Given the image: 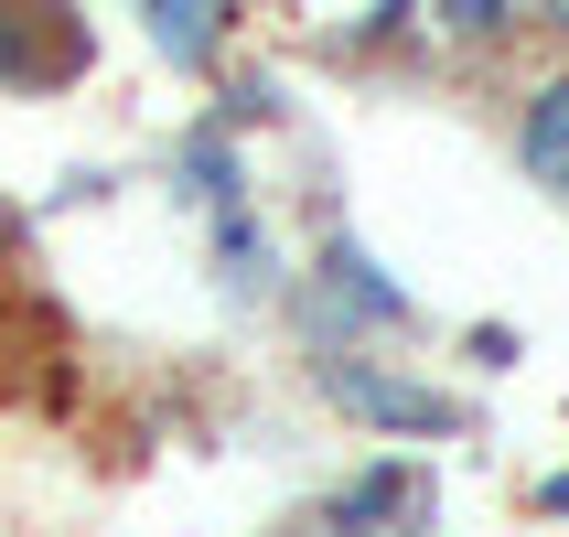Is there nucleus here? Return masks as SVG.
Returning <instances> with one entry per match:
<instances>
[{
    "label": "nucleus",
    "mask_w": 569,
    "mask_h": 537,
    "mask_svg": "<svg viewBox=\"0 0 569 537\" xmlns=\"http://www.w3.org/2000/svg\"><path fill=\"white\" fill-rule=\"evenodd\" d=\"M322 398L345 419H366V430H409V441H451L462 430V398H441V387H419L398 377V366H377V355H345V345H322Z\"/></svg>",
    "instance_id": "nucleus-1"
},
{
    "label": "nucleus",
    "mask_w": 569,
    "mask_h": 537,
    "mask_svg": "<svg viewBox=\"0 0 569 537\" xmlns=\"http://www.w3.org/2000/svg\"><path fill=\"white\" fill-rule=\"evenodd\" d=\"M312 312H322V345L345 334V322H377V334H409V290L387 280L377 258L355 248V237H333L322 248V269H312Z\"/></svg>",
    "instance_id": "nucleus-2"
},
{
    "label": "nucleus",
    "mask_w": 569,
    "mask_h": 537,
    "mask_svg": "<svg viewBox=\"0 0 569 537\" xmlns=\"http://www.w3.org/2000/svg\"><path fill=\"white\" fill-rule=\"evenodd\" d=\"M322 516H333L345 537H398V516H419V474L409 463H377V474H355Z\"/></svg>",
    "instance_id": "nucleus-3"
},
{
    "label": "nucleus",
    "mask_w": 569,
    "mask_h": 537,
    "mask_svg": "<svg viewBox=\"0 0 569 537\" xmlns=\"http://www.w3.org/2000/svg\"><path fill=\"white\" fill-rule=\"evenodd\" d=\"M516 161H527V183L569 193V76H548L527 97V119H516Z\"/></svg>",
    "instance_id": "nucleus-4"
},
{
    "label": "nucleus",
    "mask_w": 569,
    "mask_h": 537,
    "mask_svg": "<svg viewBox=\"0 0 569 537\" xmlns=\"http://www.w3.org/2000/svg\"><path fill=\"white\" fill-rule=\"evenodd\" d=\"M140 22L172 64H216V32H226V0H140Z\"/></svg>",
    "instance_id": "nucleus-5"
},
{
    "label": "nucleus",
    "mask_w": 569,
    "mask_h": 537,
    "mask_svg": "<svg viewBox=\"0 0 569 537\" xmlns=\"http://www.w3.org/2000/svg\"><path fill=\"white\" fill-rule=\"evenodd\" d=\"M451 32H506V0H441Z\"/></svg>",
    "instance_id": "nucleus-6"
},
{
    "label": "nucleus",
    "mask_w": 569,
    "mask_h": 537,
    "mask_svg": "<svg viewBox=\"0 0 569 537\" xmlns=\"http://www.w3.org/2000/svg\"><path fill=\"white\" fill-rule=\"evenodd\" d=\"M22 64H32V43H22V11L0 0V76H22Z\"/></svg>",
    "instance_id": "nucleus-7"
},
{
    "label": "nucleus",
    "mask_w": 569,
    "mask_h": 537,
    "mask_svg": "<svg viewBox=\"0 0 569 537\" xmlns=\"http://www.w3.org/2000/svg\"><path fill=\"white\" fill-rule=\"evenodd\" d=\"M548 506H559V516H569V474H548Z\"/></svg>",
    "instance_id": "nucleus-8"
},
{
    "label": "nucleus",
    "mask_w": 569,
    "mask_h": 537,
    "mask_svg": "<svg viewBox=\"0 0 569 537\" xmlns=\"http://www.w3.org/2000/svg\"><path fill=\"white\" fill-rule=\"evenodd\" d=\"M538 11H548V22H559V32H569V0H538Z\"/></svg>",
    "instance_id": "nucleus-9"
}]
</instances>
